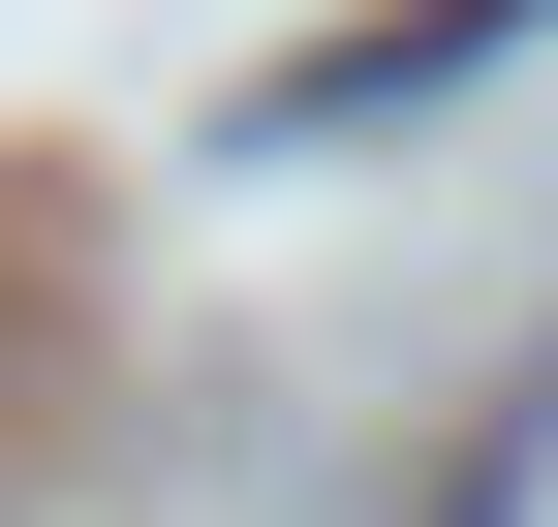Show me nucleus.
<instances>
[{
  "mask_svg": "<svg viewBox=\"0 0 558 527\" xmlns=\"http://www.w3.org/2000/svg\"><path fill=\"white\" fill-rule=\"evenodd\" d=\"M527 32H558V0H373V32H311V62L248 94V156H341V124H403V94H465V62H527Z\"/></svg>",
  "mask_w": 558,
  "mask_h": 527,
  "instance_id": "1",
  "label": "nucleus"
}]
</instances>
